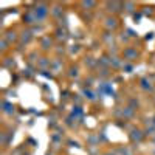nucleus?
<instances>
[{"label": "nucleus", "instance_id": "nucleus-1", "mask_svg": "<svg viewBox=\"0 0 155 155\" xmlns=\"http://www.w3.org/2000/svg\"><path fill=\"white\" fill-rule=\"evenodd\" d=\"M50 11H51V5L48 3H44V2H39L34 5L33 8V12L36 14L39 23H44V20H47V17L50 16Z\"/></svg>", "mask_w": 155, "mask_h": 155}, {"label": "nucleus", "instance_id": "nucleus-2", "mask_svg": "<svg viewBox=\"0 0 155 155\" xmlns=\"http://www.w3.org/2000/svg\"><path fill=\"white\" fill-rule=\"evenodd\" d=\"M123 58L127 61V62H135L140 59V51L135 48V47H126L123 50Z\"/></svg>", "mask_w": 155, "mask_h": 155}, {"label": "nucleus", "instance_id": "nucleus-3", "mask_svg": "<svg viewBox=\"0 0 155 155\" xmlns=\"http://www.w3.org/2000/svg\"><path fill=\"white\" fill-rule=\"evenodd\" d=\"M102 25H104V28L107 31H112L113 33L116 28L120 27V20H118V17H115V16H107L104 19V22H102Z\"/></svg>", "mask_w": 155, "mask_h": 155}, {"label": "nucleus", "instance_id": "nucleus-4", "mask_svg": "<svg viewBox=\"0 0 155 155\" xmlns=\"http://www.w3.org/2000/svg\"><path fill=\"white\" fill-rule=\"evenodd\" d=\"M2 37L5 39V41H6L9 45L19 42V33H17L16 30H8V31H5V34H3Z\"/></svg>", "mask_w": 155, "mask_h": 155}, {"label": "nucleus", "instance_id": "nucleus-5", "mask_svg": "<svg viewBox=\"0 0 155 155\" xmlns=\"http://www.w3.org/2000/svg\"><path fill=\"white\" fill-rule=\"evenodd\" d=\"M33 31L31 30H23L22 33H19V44L20 45H28L30 42H31V39H33Z\"/></svg>", "mask_w": 155, "mask_h": 155}, {"label": "nucleus", "instance_id": "nucleus-6", "mask_svg": "<svg viewBox=\"0 0 155 155\" xmlns=\"http://www.w3.org/2000/svg\"><path fill=\"white\" fill-rule=\"evenodd\" d=\"M129 137H130L132 143H137V144H138V143H141V141H143V138H144V130H141V129L135 127V129H132V130H130Z\"/></svg>", "mask_w": 155, "mask_h": 155}, {"label": "nucleus", "instance_id": "nucleus-7", "mask_svg": "<svg viewBox=\"0 0 155 155\" xmlns=\"http://www.w3.org/2000/svg\"><path fill=\"white\" fill-rule=\"evenodd\" d=\"M53 45H54V37H53V36H44V37L41 39V48H42L44 51L51 50V48H53Z\"/></svg>", "mask_w": 155, "mask_h": 155}, {"label": "nucleus", "instance_id": "nucleus-8", "mask_svg": "<svg viewBox=\"0 0 155 155\" xmlns=\"http://www.w3.org/2000/svg\"><path fill=\"white\" fill-rule=\"evenodd\" d=\"M23 23H27V25H36V23H39V20H37V17H36V14L33 12V9H28L27 12L23 14Z\"/></svg>", "mask_w": 155, "mask_h": 155}, {"label": "nucleus", "instance_id": "nucleus-9", "mask_svg": "<svg viewBox=\"0 0 155 155\" xmlns=\"http://www.w3.org/2000/svg\"><path fill=\"white\" fill-rule=\"evenodd\" d=\"M50 16H53L54 19H61L64 16V6L59 3L51 5V11H50Z\"/></svg>", "mask_w": 155, "mask_h": 155}, {"label": "nucleus", "instance_id": "nucleus-10", "mask_svg": "<svg viewBox=\"0 0 155 155\" xmlns=\"http://www.w3.org/2000/svg\"><path fill=\"white\" fill-rule=\"evenodd\" d=\"M106 6L109 8L107 11L110 12V16H113L115 12H120V11H123V3H120V2H113V3H106Z\"/></svg>", "mask_w": 155, "mask_h": 155}, {"label": "nucleus", "instance_id": "nucleus-11", "mask_svg": "<svg viewBox=\"0 0 155 155\" xmlns=\"http://www.w3.org/2000/svg\"><path fill=\"white\" fill-rule=\"evenodd\" d=\"M56 41H65L67 39V30L65 28H62V27H58L54 30V36H53Z\"/></svg>", "mask_w": 155, "mask_h": 155}, {"label": "nucleus", "instance_id": "nucleus-12", "mask_svg": "<svg viewBox=\"0 0 155 155\" xmlns=\"http://www.w3.org/2000/svg\"><path fill=\"white\" fill-rule=\"evenodd\" d=\"M140 87L144 90V92H152L153 90V85H152V82L147 79V78H143V79L140 81Z\"/></svg>", "mask_w": 155, "mask_h": 155}, {"label": "nucleus", "instance_id": "nucleus-13", "mask_svg": "<svg viewBox=\"0 0 155 155\" xmlns=\"http://www.w3.org/2000/svg\"><path fill=\"white\" fill-rule=\"evenodd\" d=\"M37 65H39V68L44 71L45 68H50L51 67V61L48 58H41V59H37Z\"/></svg>", "mask_w": 155, "mask_h": 155}, {"label": "nucleus", "instance_id": "nucleus-14", "mask_svg": "<svg viewBox=\"0 0 155 155\" xmlns=\"http://www.w3.org/2000/svg\"><path fill=\"white\" fill-rule=\"evenodd\" d=\"M62 61L59 59V58H56L54 61H51V68H53V71L54 73H61L62 71Z\"/></svg>", "mask_w": 155, "mask_h": 155}, {"label": "nucleus", "instance_id": "nucleus-15", "mask_svg": "<svg viewBox=\"0 0 155 155\" xmlns=\"http://www.w3.org/2000/svg\"><path fill=\"white\" fill-rule=\"evenodd\" d=\"M14 106L11 104V102H8L6 99H3V113H6V115H12L14 113Z\"/></svg>", "mask_w": 155, "mask_h": 155}, {"label": "nucleus", "instance_id": "nucleus-16", "mask_svg": "<svg viewBox=\"0 0 155 155\" xmlns=\"http://www.w3.org/2000/svg\"><path fill=\"white\" fill-rule=\"evenodd\" d=\"M135 3L134 2H124L123 3V11H126L127 12V14H132V12L135 11Z\"/></svg>", "mask_w": 155, "mask_h": 155}, {"label": "nucleus", "instance_id": "nucleus-17", "mask_svg": "<svg viewBox=\"0 0 155 155\" xmlns=\"http://www.w3.org/2000/svg\"><path fill=\"white\" fill-rule=\"evenodd\" d=\"M3 67L8 68V70H12V68H14V67H16L14 58H5V59H3Z\"/></svg>", "mask_w": 155, "mask_h": 155}, {"label": "nucleus", "instance_id": "nucleus-18", "mask_svg": "<svg viewBox=\"0 0 155 155\" xmlns=\"http://www.w3.org/2000/svg\"><path fill=\"white\" fill-rule=\"evenodd\" d=\"M96 2H81V6L84 8V11H92L93 8H96Z\"/></svg>", "mask_w": 155, "mask_h": 155}, {"label": "nucleus", "instance_id": "nucleus-19", "mask_svg": "<svg viewBox=\"0 0 155 155\" xmlns=\"http://www.w3.org/2000/svg\"><path fill=\"white\" fill-rule=\"evenodd\" d=\"M68 76L71 78V79H73V78H78V76H79V68H78V67H70V73H68Z\"/></svg>", "mask_w": 155, "mask_h": 155}, {"label": "nucleus", "instance_id": "nucleus-20", "mask_svg": "<svg viewBox=\"0 0 155 155\" xmlns=\"http://www.w3.org/2000/svg\"><path fill=\"white\" fill-rule=\"evenodd\" d=\"M118 152H120L121 155H134V153H132V150L129 149L127 146H124V147H120V149H118Z\"/></svg>", "mask_w": 155, "mask_h": 155}, {"label": "nucleus", "instance_id": "nucleus-21", "mask_svg": "<svg viewBox=\"0 0 155 155\" xmlns=\"http://www.w3.org/2000/svg\"><path fill=\"white\" fill-rule=\"evenodd\" d=\"M9 50V44L5 41V39L2 37V53H6V51Z\"/></svg>", "mask_w": 155, "mask_h": 155}, {"label": "nucleus", "instance_id": "nucleus-22", "mask_svg": "<svg viewBox=\"0 0 155 155\" xmlns=\"http://www.w3.org/2000/svg\"><path fill=\"white\" fill-rule=\"evenodd\" d=\"M85 98H87L88 101H96V99H95L93 92H90V90H85Z\"/></svg>", "mask_w": 155, "mask_h": 155}, {"label": "nucleus", "instance_id": "nucleus-23", "mask_svg": "<svg viewBox=\"0 0 155 155\" xmlns=\"http://www.w3.org/2000/svg\"><path fill=\"white\" fill-rule=\"evenodd\" d=\"M102 155H115V153H112V152H104Z\"/></svg>", "mask_w": 155, "mask_h": 155}]
</instances>
